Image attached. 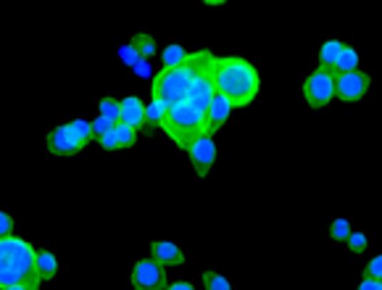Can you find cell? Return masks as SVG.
I'll return each mask as SVG.
<instances>
[{
    "mask_svg": "<svg viewBox=\"0 0 382 290\" xmlns=\"http://www.w3.org/2000/svg\"><path fill=\"white\" fill-rule=\"evenodd\" d=\"M37 272L40 280H53L58 274V259L51 251H37Z\"/></svg>",
    "mask_w": 382,
    "mask_h": 290,
    "instance_id": "cell-15",
    "label": "cell"
},
{
    "mask_svg": "<svg viewBox=\"0 0 382 290\" xmlns=\"http://www.w3.org/2000/svg\"><path fill=\"white\" fill-rule=\"evenodd\" d=\"M45 145H48V150H51L53 156H74V153H79V150L85 148V145L74 138V132L69 130V124L56 127V130L45 138Z\"/></svg>",
    "mask_w": 382,
    "mask_h": 290,
    "instance_id": "cell-10",
    "label": "cell"
},
{
    "mask_svg": "<svg viewBox=\"0 0 382 290\" xmlns=\"http://www.w3.org/2000/svg\"><path fill=\"white\" fill-rule=\"evenodd\" d=\"M206 66H209V63H206ZM206 66H203L200 74L195 77V82H192V88H190V95H187V100L198 108L200 114H206L211 100L217 98V85H214V79H211V74H209Z\"/></svg>",
    "mask_w": 382,
    "mask_h": 290,
    "instance_id": "cell-9",
    "label": "cell"
},
{
    "mask_svg": "<svg viewBox=\"0 0 382 290\" xmlns=\"http://www.w3.org/2000/svg\"><path fill=\"white\" fill-rule=\"evenodd\" d=\"M351 222L348 219H343V217H338V219H332V224H330V237L335 240V243H346L348 237H351Z\"/></svg>",
    "mask_w": 382,
    "mask_h": 290,
    "instance_id": "cell-23",
    "label": "cell"
},
{
    "mask_svg": "<svg viewBox=\"0 0 382 290\" xmlns=\"http://www.w3.org/2000/svg\"><path fill=\"white\" fill-rule=\"evenodd\" d=\"M358 290H382V280H372V277H361Z\"/></svg>",
    "mask_w": 382,
    "mask_h": 290,
    "instance_id": "cell-31",
    "label": "cell"
},
{
    "mask_svg": "<svg viewBox=\"0 0 382 290\" xmlns=\"http://www.w3.org/2000/svg\"><path fill=\"white\" fill-rule=\"evenodd\" d=\"M203 288L206 290H232V285H229V280H227L224 274L203 272Z\"/></svg>",
    "mask_w": 382,
    "mask_h": 290,
    "instance_id": "cell-24",
    "label": "cell"
},
{
    "mask_svg": "<svg viewBox=\"0 0 382 290\" xmlns=\"http://www.w3.org/2000/svg\"><path fill=\"white\" fill-rule=\"evenodd\" d=\"M37 272V251L32 243L21 237H3L0 240V288L26 285L29 290H40Z\"/></svg>",
    "mask_w": 382,
    "mask_h": 290,
    "instance_id": "cell-2",
    "label": "cell"
},
{
    "mask_svg": "<svg viewBox=\"0 0 382 290\" xmlns=\"http://www.w3.org/2000/svg\"><path fill=\"white\" fill-rule=\"evenodd\" d=\"M119 56H122V61H124V66H132V69H138L140 63H143V56L138 53V48L135 45H124L122 51H119Z\"/></svg>",
    "mask_w": 382,
    "mask_h": 290,
    "instance_id": "cell-25",
    "label": "cell"
},
{
    "mask_svg": "<svg viewBox=\"0 0 382 290\" xmlns=\"http://www.w3.org/2000/svg\"><path fill=\"white\" fill-rule=\"evenodd\" d=\"M98 108H100V116L111 119L113 124L122 122V100H116V98H100Z\"/></svg>",
    "mask_w": 382,
    "mask_h": 290,
    "instance_id": "cell-19",
    "label": "cell"
},
{
    "mask_svg": "<svg viewBox=\"0 0 382 290\" xmlns=\"http://www.w3.org/2000/svg\"><path fill=\"white\" fill-rule=\"evenodd\" d=\"M203 122H206V116L200 114L190 100H182V103L166 108L161 130L177 143V148L190 150L192 143H198L203 138Z\"/></svg>",
    "mask_w": 382,
    "mask_h": 290,
    "instance_id": "cell-4",
    "label": "cell"
},
{
    "mask_svg": "<svg viewBox=\"0 0 382 290\" xmlns=\"http://www.w3.org/2000/svg\"><path fill=\"white\" fill-rule=\"evenodd\" d=\"M351 71H358V53H356V48L346 45V51H343V56L338 58L332 74L338 77V74H351Z\"/></svg>",
    "mask_w": 382,
    "mask_h": 290,
    "instance_id": "cell-16",
    "label": "cell"
},
{
    "mask_svg": "<svg viewBox=\"0 0 382 290\" xmlns=\"http://www.w3.org/2000/svg\"><path fill=\"white\" fill-rule=\"evenodd\" d=\"M346 246L351 248V254H364L366 251V246H369V240H366V235L364 232H351V237L346 240Z\"/></svg>",
    "mask_w": 382,
    "mask_h": 290,
    "instance_id": "cell-26",
    "label": "cell"
},
{
    "mask_svg": "<svg viewBox=\"0 0 382 290\" xmlns=\"http://www.w3.org/2000/svg\"><path fill=\"white\" fill-rule=\"evenodd\" d=\"M166 108H169L166 103L150 98L148 108H145V116H148V132H153L156 127H161V122H164V116H166Z\"/></svg>",
    "mask_w": 382,
    "mask_h": 290,
    "instance_id": "cell-18",
    "label": "cell"
},
{
    "mask_svg": "<svg viewBox=\"0 0 382 290\" xmlns=\"http://www.w3.org/2000/svg\"><path fill=\"white\" fill-rule=\"evenodd\" d=\"M3 237H14V217L11 214H0V240Z\"/></svg>",
    "mask_w": 382,
    "mask_h": 290,
    "instance_id": "cell-29",
    "label": "cell"
},
{
    "mask_svg": "<svg viewBox=\"0 0 382 290\" xmlns=\"http://www.w3.org/2000/svg\"><path fill=\"white\" fill-rule=\"evenodd\" d=\"M187 156H190V164H192V169H195V175L209 177V172L214 169V164H217V143H214V138L203 135L198 143L190 145Z\"/></svg>",
    "mask_w": 382,
    "mask_h": 290,
    "instance_id": "cell-8",
    "label": "cell"
},
{
    "mask_svg": "<svg viewBox=\"0 0 382 290\" xmlns=\"http://www.w3.org/2000/svg\"><path fill=\"white\" fill-rule=\"evenodd\" d=\"M209 74L217 85V93L224 95L234 108H245L259 98L261 90V77L259 69L253 66L248 58L240 56H211L209 61Z\"/></svg>",
    "mask_w": 382,
    "mask_h": 290,
    "instance_id": "cell-1",
    "label": "cell"
},
{
    "mask_svg": "<svg viewBox=\"0 0 382 290\" xmlns=\"http://www.w3.org/2000/svg\"><path fill=\"white\" fill-rule=\"evenodd\" d=\"M113 132H116V140H119V150L132 148V145L138 143V130H135V127H130V124L119 122L116 127H113Z\"/></svg>",
    "mask_w": 382,
    "mask_h": 290,
    "instance_id": "cell-21",
    "label": "cell"
},
{
    "mask_svg": "<svg viewBox=\"0 0 382 290\" xmlns=\"http://www.w3.org/2000/svg\"><path fill=\"white\" fill-rule=\"evenodd\" d=\"M69 130L74 132V138H77L82 145H87L90 140H96V135H93V122H85V119H74V122H69Z\"/></svg>",
    "mask_w": 382,
    "mask_h": 290,
    "instance_id": "cell-22",
    "label": "cell"
},
{
    "mask_svg": "<svg viewBox=\"0 0 382 290\" xmlns=\"http://www.w3.org/2000/svg\"><path fill=\"white\" fill-rule=\"evenodd\" d=\"M211 56H214L211 51H198L190 53L187 63H182V66H172V69L161 66V71L150 82V98L166 105H177L187 100L192 82L200 74V69L211 61Z\"/></svg>",
    "mask_w": 382,
    "mask_h": 290,
    "instance_id": "cell-3",
    "label": "cell"
},
{
    "mask_svg": "<svg viewBox=\"0 0 382 290\" xmlns=\"http://www.w3.org/2000/svg\"><path fill=\"white\" fill-rule=\"evenodd\" d=\"M132 45L138 48V53L143 56V61H150L153 56H156V40L145 32H138V35L132 37Z\"/></svg>",
    "mask_w": 382,
    "mask_h": 290,
    "instance_id": "cell-17",
    "label": "cell"
},
{
    "mask_svg": "<svg viewBox=\"0 0 382 290\" xmlns=\"http://www.w3.org/2000/svg\"><path fill=\"white\" fill-rule=\"evenodd\" d=\"M304 98L311 108H324L335 98V74L327 69H316L304 82Z\"/></svg>",
    "mask_w": 382,
    "mask_h": 290,
    "instance_id": "cell-5",
    "label": "cell"
},
{
    "mask_svg": "<svg viewBox=\"0 0 382 290\" xmlns=\"http://www.w3.org/2000/svg\"><path fill=\"white\" fill-rule=\"evenodd\" d=\"M187 58H190V53L185 51L182 45H169L164 51V66L166 69H172V66H182V63H187Z\"/></svg>",
    "mask_w": 382,
    "mask_h": 290,
    "instance_id": "cell-20",
    "label": "cell"
},
{
    "mask_svg": "<svg viewBox=\"0 0 382 290\" xmlns=\"http://www.w3.org/2000/svg\"><path fill=\"white\" fill-rule=\"evenodd\" d=\"M343 51H346V45L340 43V40H327L319 48V69H327V71L335 69V63L343 56Z\"/></svg>",
    "mask_w": 382,
    "mask_h": 290,
    "instance_id": "cell-14",
    "label": "cell"
},
{
    "mask_svg": "<svg viewBox=\"0 0 382 290\" xmlns=\"http://www.w3.org/2000/svg\"><path fill=\"white\" fill-rule=\"evenodd\" d=\"M150 259L158 261L161 266H180V264H185L182 248L177 246V243H169V240H153L150 243Z\"/></svg>",
    "mask_w": 382,
    "mask_h": 290,
    "instance_id": "cell-13",
    "label": "cell"
},
{
    "mask_svg": "<svg viewBox=\"0 0 382 290\" xmlns=\"http://www.w3.org/2000/svg\"><path fill=\"white\" fill-rule=\"evenodd\" d=\"M116 124L111 122V119H105V116H98L96 122H93V135H96V140H100L105 132H111Z\"/></svg>",
    "mask_w": 382,
    "mask_h": 290,
    "instance_id": "cell-28",
    "label": "cell"
},
{
    "mask_svg": "<svg viewBox=\"0 0 382 290\" xmlns=\"http://www.w3.org/2000/svg\"><path fill=\"white\" fill-rule=\"evenodd\" d=\"M132 288L135 290H166L169 285H166V266H161L158 261H153V259H140V261H135V266H132Z\"/></svg>",
    "mask_w": 382,
    "mask_h": 290,
    "instance_id": "cell-6",
    "label": "cell"
},
{
    "mask_svg": "<svg viewBox=\"0 0 382 290\" xmlns=\"http://www.w3.org/2000/svg\"><path fill=\"white\" fill-rule=\"evenodd\" d=\"M0 290H29L26 285H14V288H0Z\"/></svg>",
    "mask_w": 382,
    "mask_h": 290,
    "instance_id": "cell-33",
    "label": "cell"
},
{
    "mask_svg": "<svg viewBox=\"0 0 382 290\" xmlns=\"http://www.w3.org/2000/svg\"><path fill=\"white\" fill-rule=\"evenodd\" d=\"M166 290H195L190 285V282H185V280H180V282H174V285H169Z\"/></svg>",
    "mask_w": 382,
    "mask_h": 290,
    "instance_id": "cell-32",
    "label": "cell"
},
{
    "mask_svg": "<svg viewBox=\"0 0 382 290\" xmlns=\"http://www.w3.org/2000/svg\"><path fill=\"white\" fill-rule=\"evenodd\" d=\"M98 143H100V148H103V150H119V140H116V132H113V130L105 132V135Z\"/></svg>",
    "mask_w": 382,
    "mask_h": 290,
    "instance_id": "cell-30",
    "label": "cell"
},
{
    "mask_svg": "<svg viewBox=\"0 0 382 290\" xmlns=\"http://www.w3.org/2000/svg\"><path fill=\"white\" fill-rule=\"evenodd\" d=\"M148 105L143 103L138 95H130L122 100V122L135 127L138 132H148V116H145Z\"/></svg>",
    "mask_w": 382,
    "mask_h": 290,
    "instance_id": "cell-12",
    "label": "cell"
},
{
    "mask_svg": "<svg viewBox=\"0 0 382 290\" xmlns=\"http://www.w3.org/2000/svg\"><path fill=\"white\" fill-rule=\"evenodd\" d=\"M364 277H372V280H382V254L369 259V264L364 266Z\"/></svg>",
    "mask_w": 382,
    "mask_h": 290,
    "instance_id": "cell-27",
    "label": "cell"
},
{
    "mask_svg": "<svg viewBox=\"0 0 382 290\" xmlns=\"http://www.w3.org/2000/svg\"><path fill=\"white\" fill-rule=\"evenodd\" d=\"M369 85H372V77L361 69L351 71V74H338L335 77V98L343 103H358L369 93Z\"/></svg>",
    "mask_w": 382,
    "mask_h": 290,
    "instance_id": "cell-7",
    "label": "cell"
},
{
    "mask_svg": "<svg viewBox=\"0 0 382 290\" xmlns=\"http://www.w3.org/2000/svg\"><path fill=\"white\" fill-rule=\"evenodd\" d=\"M232 108L234 105L227 100L224 95H219L217 93V98L211 100V105H209V111H206V122H203V135H209V138H214L222 127H224L227 122H229V114H232Z\"/></svg>",
    "mask_w": 382,
    "mask_h": 290,
    "instance_id": "cell-11",
    "label": "cell"
}]
</instances>
